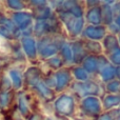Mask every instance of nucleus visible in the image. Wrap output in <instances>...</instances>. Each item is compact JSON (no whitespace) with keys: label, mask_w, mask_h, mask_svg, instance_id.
Instances as JSON below:
<instances>
[{"label":"nucleus","mask_w":120,"mask_h":120,"mask_svg":"<svg viewBox=\"0 0 120 120\" xmlns=\"http://www.w3.org/2000/svg\"><path fill=\"white\" fill-rule=\"evenodd\" d=\"M55 108H56L57 112L65 116H70L72 115L73 111H74V100L70 96H61L56 102H55Z\"/></svg>","instance_id":"obj_1"},{"label":"nucleus","mask_w":120,"mask_h":120,"mask_svg":"<svg viewBox=\"0 0 120 120\" xmlns=\"http://www.w3.org/2000/svg\"><path fill=\"white\" fill-rule=\"evenodd\" d=\"M56 27H58V22L54 19H48V20L38 21L35 25V33L36 35L41 36L45 33L55 32Z\"/></svg>","instance_id":"obj_2"},{"label":"nucleus","mask_w":120,"mask_h":120,"mask_svg":"<svg viewBox=\"0 0 120 120\" xmlns=\"http://www.w3.org/2000/svg\"><path fill=\"white\" fill-rule=\"evenodd\" d=\"M81 106H82L83 111H84L86 114L89 115H97L100 113V102L97 98L95 97H87L84 98L81 103Z\"/></svg>","instance_id":"obj_3"},{"label":"nucleus","mask_w":120,"mask_h":120,"mask_svg":"<svg viewBox=\"0 0 120 120\" xmlns=\"http://www.w3.org/2000/svg\"><path fill=\"white\" fill-rule=\"evenodd\" d=\"M75 91L79 94V95H95L98 94L99 92V87L97 84L93 82H85V83H76L74 85Z\"/></svg>","instance_id":"obj_4"},{"label":"nucleus","mask_w":120,"mask_h":120,"mask_svg":"<svg viewBox=\"0 0 120 120\" xmlns=\"http://www.w3.org/2000/svg\"><path fill=\"white\" fill-rule=\"evenodd\" d=\"M38 48H39V53L42 57L53 56L58 51V45L51 42L49 39L41 40L39 42V44H38Z\"/></svg>","instance_id":"obj_5"},{"label":"nucleus","mask_w":120,"mask_h":120,"mask_svg":"<svg viewBox=\"0 0 120 120\" xmlns=\"http://www.w3.org/2000/svg\"><path fill=\"white\" fill-rule=\"evenodd\" d=\"M104 33H105V29L103 26H99V25H97V26H94V25L87 26L84 31V35L93 40L101 39L104 36Z\"/></svg>","instance_id":"obj_6"},{"label":"nucleus","mask_w":120,"mask_h":120,"mask_svg":"<svg viewBox=\"0 0 120 120\" xmlns=\"http://www.w3.org/2000/svg\"><path fill=\"white\" fill-rule=\"evenodd\" d=\"M13 19L15 21V24L18 25L21 30H25L31 24L32 17L29 13H16Z\"/></svg>","instance_id":"obj_7"},{"label":"nucleus","mask_w":120,"mask_h":120,"mask_svg":"<svg viewBox=\"0 0 120 120\" xmlns=\"http://www.w3.org/2000/svg\"><path fill=\"white\" fill-rule=\"evenodd\" d=\"M68 82H70V74L66 70H62L56 73V90L58 92L62 91Z\"/></svg>","instance_id":"obj_8"},{"label":"nucleus","mask_w":120,"mask_h":120,"mask_svg":"<svg viewBox=\"0 0 120 120\" xmlns=\"http://www.w3.org/2000/svg\"><path fill=\"white\" fill-rule=\"evenodd\" d=\"M22 46L25 54L30 58H35L36 57V44L34 39L30 37H24L22 39Z\"/></svg>","instance_id":"obj_9"},{"label":"nucleus","mask_w":120,"mask_h":120,"mask_svg":"<svg viewBox=\"0 0 120 120\" xmlns=\"http://www.w3.org/2000/svg\"><path fill=\"white\" fill-rule=\"evenodd\" d=\"M72 50L74 52L73 53V58H74L75 62H80L86 55L85 48L81 42H74L72 44Z\"/></svg>","instance_id":"obj_10"},{"label":"nucleus","mask_w":120,"mask_h":120,"mask_svg":"<svg viewBox=\"0 0 120 120\" xmlns=\"http://www.w3.org/2000/svg\"><path fill=\"white\" fill-rule=\"evenodd\" d=\"M86 18L89 20V22L93 23L97 26L98 24L101 23V19H102V13H101V8H93L87 12L86 14Z\"/></svg>","instance_id":"obj_11"},{"label":"nucleus","mask_w":120,"mask_h":120,"mask_svg":"<svg viewBox=\"0 0 120 120\" xmlns=\"http://www.w3.org/2000/svg\"><path fill=\"white\" fill-rule=\"evenodd\" d=\"M25 79L27 83L31 85L37 84L40 81V72L37 68H31L26 71L25 73Z\"/></svg>","instance_id":"obj_12"},{"label":"nucleus","mask_w":120,"mask_h":120,"mask_svg":"<svg viewBox=\"0 0 120 120\" xmlns=\"http://www.w3.org/2000/svg\"><path fill=\"white\" fill-rule=\"evenodd\" d=\"M104 46H105V50L108 51V52L116 51L119 49L118 41H117V39L113 35H109L104 38Z\"/></svg>","instance_id":"obj_13"},{"label":"nucleus","mask_w":120,"mask_h":120,"mask_svg":"<svg viewBox=\"0 0 120 120\" xmlns=\"http://www.w3.org/2000/svg\"><path fill=\"white\" fill-rule=\"evenodd\" d=\"M83 65H84V68L86 70V72H89V73L95 72V71L98 68L97 58H96V57H93V56L86 57L84 60V62H83Z\"/></svg>","instance_id":"obj_14"},{"label":"nucleus","mask_w":120,"mask_h":120,"mask_svg":"<svg viewBox=\"0 0 120 120\" xmlns=\"http://www.w3.org/2000/svg\"><path fill=\"white\" fill-rule=\"evenodd\" d=\"M51 15V11L49 8H46V5L44 6H39L37 10L35 11V16L39 20H46Z\"/></svg>","instance_id":"obj_15"},{"label":"nucleus","mask_w":120,"mask_h":120,"mask_svg":"<svg viewBox=\"0 0 120 120\" xmlns=\"http://www.w3.org/2000/svg\"><path fill=\"white\" fill-rule=\"evenodd\" d=\"M73 17L74 16H72L68 12H61L60 13V18H61L62 21L65 23V25L68 26V29L70 30L71 32L73 31V26H74V23H75V21H76L73 19Z\"/></svg>","instance_id":"obj_16"},{"label":"nucleus","mask_w":120,"mask_h":120,"mask_svg":"<svg viewBox=\"0 0 120 120\" xmlns=\"http://www.w3.org/2000/svg\"><path fill=\"white\" fill-rule=\"evenodd\" d=\"M34 86L37 89V91L39 92L40 94H41L43 97H45V98H48V99H51V98L53 97V94H52V92L50 91V90L46 87V85L44 84L43 82H42L41 80L39 81V82L37 83V84H35Z\"/></svg>","instance_id":"obj_17"},{"label":"nucleus","mask_w":120,"mask_h":120,"mask_svg":"<svg viewBox=\"0 0 120 120\" xmlns=\"http://www.w3.org/2000/svg\"><path fill=\"white\" fill-rule=\"evenodd\" d=\"M103 103H104V108L110 109L112 106H115L120 103V97L119 96H114V95L106 96L103 100Z\"/></svg>","instance_id":"obj_18"},{"label":"nucleus","mask_w":120,"mask_h":120,"mask_svg":"<svg viewBox=\"0 0 120 120\" xmlns=\"http://www.w3.org/2000/svg\"><path fill=\"white\" fill-rule=\"evenodd\" d=\"M115 68L113 66H105V68L102 70V73H101V76H102V79L104 81H108V80H111V79L114 78L115 76Z\"/></svg>","instance_id":"obj_19"},{"label":"nucleus","mask_w":120,"mask_h":120,"mask_svg":"<svg viewBox=\"0 0 120 120\" xmlns=\"http://www.w3.org/2000/svg\"><path fill=\"white\" fill-rule=\"evenodd\" d=\"M10 76H11V80H12V82H13V85H14L16 89H19V87L21 86V83H22L19 73L17 72V71L13 70L10 72Z\"/></svg>","instance_id":"obj_20"},{"label":"nucleus","mask_w":120,"mask_h":120,"mask_svg":"<svg viewBox=\"0 0 120 120\" xmlns=\"http://www.w3.org/2000/svg\"><path fill=\"white\" fill-rule=\"evenodd\" d=\"M0 23H1L2 26L6 27V29H8V31L12 32L14 35H16V34H17V27H16V25H15V23L12 22L11 20H8V18H2V19H0Z\"/></svg>","instance_id":"obj_21"},{"label":"nucleus","mask_w":120,"mask_h":120,"mask_svg":"<svg viewBox=\"0 0 120 120\" xmlns=\"http://www.w3.org/2000/svg\"><path fill=\"white\" fill-rule=\"evenodd\" d=\"M19 109H20V112L22 113V115L26 116L29 113V105H27V101L24 95H21L19 97Z\"/></svg>","instance_id":"obj_22"},{"label":"nucleus","mask_w":120,"mask_h":120,"mask_svg":"<svg viewBox=\"0 0 120 120\" xmlns=\"http://www.w3.org/2000/svg\"><path fill=\"white\" fill-rule=\"evenodd\" d=\"M103 20L105 23H108V24H110L111 22H112L113 20V14H112V10H111L110 5H108V4H105V5L103 6Z\"/></svg>","instance_id":"obj_23"},{"label":"nucleus","mask_w":120,"mask_h":120,"mask_svg":"<svg viewBox=\"0 0 120 120\" xmlns=\"http://www.w3.org/2000/svg\"><path fill=\"white\" fill-rule=\"evenodd\" d=\"M85 49H86L87 51H90V52H92V53H95V54L101 52V46H100V44L98 43V42H95V41L86 42V46H85Z\"/></svg>","instance_id":"obj_24"},{"label":"nucleus","mask_w":120,"mask_h":120,"mask_svg":"<svg viewBox=\"0 0 120 120\" xmlns=\"http://www.w3.org/2000/svg\"><path fill=\"white\" fill-rule=\"evenodd\" d=\"M11 102V93L8 92H2L0 93V105L2 108H6Z\"/></svg>","instance_id":"obj_25"},{"label":"nucleus","mask_w":120,"mask_h":120,"mask_svg":"<svg viewBox=\"0 0 120 120\" xmlns=\"http://www.w3.org/2000/svg\"><path fill=\"white\" fill-rule=\"evenodd\" d=\"M61 53L63 58L66 60V61H71L72 60V51H71V48L68 44H62L61 46Z\"/></svg>","instance_id":"obj_26"},{"label":"nucleus","mask_w":120,"mask_h":120,"mask_svg":"<svg viewBox=\"0 0 120 120\" xmlns=\"http://www.w3.org/2000/svg\"><path fill=\"white\" fill-rule=\"evenodd\" d=\"M74 74H75V77H76L78 80H80V81L86 80V79H87V73L85 72L83 68H75V70H74Z\"/></svg>","instance_id":"obj_27"},{"label":"nucleus","mask_w":120,"mask_h":120,"mask_svg":"<svg viewBox=\"0 0 120 120\" xmlns=\"http://www.w3.org/2000/svg\"><path fill=\"white\" fill-rule=\"evenodd\" d=\"M82 26H83V19L82 18L76 19V21H75V23H74V26H73L72 33L74 34V35H78L81 32V30H82Z\"/></svg>","instance_id":"obj_28"},{"label":"nucleus","mask_w":120,"mask_h":120,"mask_svg":"<svg viewBox=\"0 0 120 120\" xmlns=\"http://www.w3.org/2000/svg\"><path fill=\"white\" fill-rule=\"evenodd\" d=\"M110 58H111V61H112L113 63L120 64V49H118V50H116V51H114V52L111 54Z\"/></svg>","instance_id":"obj_29"},{"label":"nucleus","mask_w":120,"mask_h":120,"mask_svg":"<svg viewBox=\"0 0 120 120\" xmlns=\"http://www.w3.org/2000/svg\"><path fill=\"white\" fill-rule=\"evenodd\" d=\"M0 35H2L3 37L8 38V39H12V38L14 37V34L11 31H8L6 27L2 26V25H0Z\"/></svg>","instance_id":"obj_30"},{"label":"nucleus","mask_w":120,"mask_h":120,"mask_svg":"<svg viewBox=\"0 0 120 120\" xmlns=\"http://www.w3.org/2000/svg\"><path fill=\"white\" fill-rule=\"evenodd\" d=\"M120 87V82L119 81H112L111 83L108 84V91L110 92H117Z\"/></svg>","instance_id":"obj_31"},{"label":"nucleus","mask_w":120,"mask_h":120,"mask_svg":"<svg viewBox=\"0 0 120 120\" xmlns=\"http://www.w3.org/2000/svg\"><path fill=\"white\" fill-rule=\"evenodd\" d=\"M8 4L10 8H15V10H21L23 8V3L20 1H8Z\"/></svg>","instance_id":"obj_32"},{"label":"nucleus","mask_w":120,"mask_h":120,"mask_svg":"<svg viewBox=\"0 0 120 120\" xmlns=\"http://www.w3.org/2000/svg\"><path fill=\"white\" fill-rule=\"evenodd\" d=\"M49 64H50L51 66H53V68H59V66H61V60H60L58 57H53V58H51L49 60Z\"/></svg>","instance_id":"obj_33"},{"label":"nucleus","mask_w":120,"mask_h":120,"mask_svg":"<svg viewBox=\"0 0 120 120\" xmlns=\"http://www.w3.org/2000/svg\"><path fill=\"white\" fill-rule=\"evenodd\" d=\"M32 4H37L36 6H44V4H45V1H32L31 2Z\"/></svg>","instance_id":"obj_34"},{"label":"nucleus","mask_w":120,"mask_h":120,"mask_svg":"<svg viewBox=\"0 0 120 120\" xmlns=\"http://www.w3.org/2000/svg\"><path fill=\"white\" fill-rule=\"evenodd\" d=\"M98 120H112V118H111V116L109 114H104V115H102Z\"/></svg>","instance_id":"obj_35"},{"label":"nucleus","mask_w":120,"mask_h":120,"mask_svg":"<svg viewBox=\"0 0 120 120\" xmlns=\"http://www.w3.org/2000/svg\"><path fill=\"white\" fill-rule=\"evenodd\" d=\"M29 120H41V117H40L39 115H37V114H34V115H32V116L30 117Z\"/></svg>","instance_id":"obj_36"},{"label":"nucleus","mask_w":120,"mask_h":120,"mask_svg":"<svg viewBox=\"0 0 120 120\" xmlns=\"http://www.w3.org/2000/svg\"><path fill=\"white\" fill-rule=\"evenodd\" d=\"M116 23H117V25H119L120 26V15L116 18Z\"/></svg>","instance_id":"obj_37"},{"label":"nucleus","mask_w":120,"mask_h":120,"mask_svg":"<svg viewBox=\"0 0 120 120\" xmlns=\"http://www.w3.org/2000/svg\"><path fill=\"white\" fill-rule=\"evenodd\" d=\"M115 72H116V74H117V76L120 78V68H118L117 70H115Z\"/></svg>","instance_id":"obj_38"},{"label":"nucleus","mask_w":120,"mask_h":120,"mask_svg":"<svg viewBox=\"0 0 120 120\" xmlns=\"http://www.w3.org/2000/svg\"><path fill=\"white\" fill-rule=\"evenodd\" d=\"M87 4H98V2L97 1H89Z\"/></svg>","instance_id":"obj_39"},{"label":"nucleus","mask_w":120,"mask_h":120,"mask_svg":"<svg viewBox=\"0 0 120 120\" xmlns=\"http://www.w3.org/2000/svg\"><path fill=\"white\" fill-rule=\"evenodd\" d=\"M119 41H120V37H119Z\"/></svg>","instance_id":"obj_40"},{"label":"nucleus","mask_w":120,"mask_h":120,"mask_svg":"<svg viewBox=\"0 0 120 120\" xmlns=\"http://www.w3.org/2000/svg\"><path fill=\"white\" fill-rule=\"evenodd\" d=\"M48 120H51V119H48Z\"/></svg>","instance_id":"obj_41"}]
</instances>
